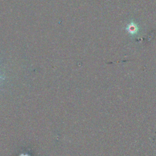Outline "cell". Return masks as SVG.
<instances>
[{"instance_id": "cell-1", "label": "cell", "mask_w": 156, "mask_h": 156, "mask_svg": "<svg viewBox=\"0 0 156 156\" xmlns=\"http://www.w3.org/2000/svg\"><path fill=\"white\" fill-rule=\"evenodd\" d=\"M0 79H3V78L2 77H0Z\"/></svg>"}]
</instances>
